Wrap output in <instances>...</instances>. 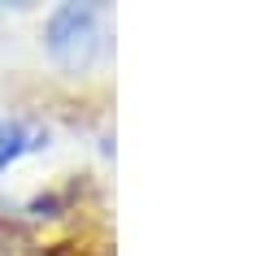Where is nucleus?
<instances>
[{"instance_id": "2", "label": "nucleus", "mask_w": 261, "mask_h": 256, "mask_svg": "<svg viewBox=\"0 0 261 256\" xmlns=\"http://www.w3.org/2000/svg\"><path fill=\"white\" fill-rule=\"evenodd\" d=\"M44 144V135H39L35 126H27L22 118H0V169L9 161H18L22 152H31V148Z\"/></svg>"}, {"instance_id": "1", "label": "nucleus", "mask_w": 261, "mask_h": 256, "mask_svg": "<svg viewBox=\"0 0 261 256\" xmlns=\"http://www.w3.org/2000/svg\"><path fill=\"white\" fill-rule=\"evenodd\" d=\"M100 18L105 13L96 5H65V9H57L53 22H48V52L61 65H92L105 48Z\"/></svg>"}]
</instances>
